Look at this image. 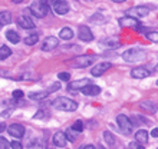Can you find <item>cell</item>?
<instances>
[{"label":"cell","mask_w":158,"mask_h":149,"mask_svg":"<svg viewBox=\"0 0 158 149\" xmlns=\"http://www.w3.org/2000/svg\"><path fill=\"white\" fill-rule=\"evenodd\" d=\"M52 106L55 109H59V111H63V112H73L78 109V103H76L75 100L69 99V98H65V96L56 98L52 102Z\"/></svg>","instance_id":"obj_1"},{"label":"cell","mask_w":158,"mask_h":149,"mask_svg":"<svg viewBox=\"0 0 158 149\" xmlns=\"http://www.w3.org/2000/svg\"><path fill=\"white\" fill-rule=\"evenodd\" d=\"M147 58V50L139 49V47H132V49H128L127 52H124L122 54V59L128 63H135V62H141Z\"/></svg>","instance_id":"obj_2"},{"label":"cell","mask_w":158,"mask_h":149,"mask_svg":"<svg viewBox=\"0 0 158 149\" xmlns=\"http://www.w3.org/2000/svg\"><path fill=\"white\" fill-rule=\"evenodd\" d=\"M49 12V6H46V4L40 3L39 0H36L35 3L30 4L29 7V13H32L35 17H38V19H42V17H45Z\"/></svg>","instance_id":"obj_3"},{"label":"cell","mask_w":158,"mask_h":149,"mask_svg":"<svg viewBox=\"0 0 158 149\" xmlns=\"http://www.w3.org/2000/svg\"><path fill=\"white\" fill-rule=\"evenodd\" d=\"M117 122H118V126H119V131L124 135H131L132 133V129H134V125L131 122L128 116L125 115H118L117 116Z\"/></svg>","instance_id":"obj_4"},{"label":"cell","mask_w":158,"mask_h":149,"mask_svg":"<svg viewBox=\"0 0 158 149\" xmlns=\"http://www.w3.org/2000/svg\"><path fill=\"white\" fill-rule=\"evenodd\" d=\"M91 85V80L86 78L83 79H79V80H73V82H69L68 83V91L72 92V93H76L78 91H82L85 86Z\"/></svg>","instance_id":"obj_5"},{"label":"cell","mask_w":158,"mask_h":149,"mask_svg":"<svg viewBox=\"0 0 158 149\" xmlns=\"http://www.w3.org/2000/svg\"><path fill=\"white\" fill-rule=\"evenodd\" d=\"M59 46V39L55 36H48L43 39V42H42V46L40 49L43 50V52H50V50L56 49Z\"/></svg>","instance_id":"obj_6"},{"label":"cell","mask_w":158,"mask_h":149,"mask_svg":"<svg viewBox=\"0 0 158 149\" xmlns=\"http://www.w3.org/2000/svg\"><path fill=\"white\" fill-rule=\"evenodd\" d=\"M50 7L53 10L56 14H66L69 12V4L66 2H63V0H53V3L50 4Z\"/></svg>","instance_id":"obj_7"},{"label":"cell","mask_w":158,"mask_h":149,"mask_svg":"<svg viewBox=\"0 0 158 149\" xmlns=\"http://www.w3.org/2000/svg\"><path fill=\"white\" fill-rule=\"evenodd\" d=\"M94 60H95L94 56H78V58H75L71 63L75 67H88L89 65L94 63Z\"/></svg>","instance_id":"obj_8"},{"label":"cell","mask_w":158,"mask_h":149,"mask_svg":"<svg viewBox=\"0 0 158 149\" xmlns=\"http://www.w3.org/2000/svg\"><path fill=\"white\" fill-rule=\"evenodd\" d=\"M7 132L13 138H22L25 135V126L20 123H12V125H9Z\"/></svg>","instance_id":"obj_9"},{"label":"cell","mask_w":158,"mask_h":149,"mask_svg":"<svg viewBox=\"0 0 158 149\" xmlns=\"http://www.w3.org/2000/svg\"><path fill=\"white\" fill-rule=\"evenodd\" d=\"M79 39L82 42H92L94 40V34H92V30L89 29V26H79V33H78Z\"/></svg>","instance_id":"obj_10"},{"label":"cell","mask_w":158,"mask_h":149,"mask_svg":"<svg viewBox=\"0 0 158 149\" xmlns=\"http://www.w3.org/2000/svg\"><path fill=\"white\" fill-rule=\"evenodd\" d=\"M111 67H112V63L111 62H102L99 65H96L94 69H91V74L92 76H101V74H104Z\"/></svg>","instance_id":"obj_11"},{"label":"cell","mask_w":158,"mask_h":149,"mask_svg":"<svg viewBox=\"0 0 158 149\" xmlns=\"http://www.w3.org/2000/svg\"><path fill=\"white\" fill-rule=\"evenodd\" d=\"M119 25L122 26V27H139V22L135 19V17L132 16H125V17H121L119 20Z\"/></svg>","instance_id":"obj_12"},{"label":"cell","mask_w":158,"mask_h":149,"mask_svg":"<svg viewBox=\"0 0 158 149\" xmlns=\"http://www.w3.org/2000/svg\"><path fill=\"white\" fill-rule=\"evenodd\" d=\"M53 145L55 146H58V148H65L66 146V135H65V132H56L53 135Z\"/></svg>","instance_id":"obj_13"},{"label":"cell","mask_w":158,"mask_h":149,"mask_svg":"<svg viewBox=\"0 0 158 149\" xmlns=\"http://www.w3.org/2000/svg\"><path fill=\"white\" fill-rule=\"evenodd\" d=\"M131 14H132V17H145L148 16V13H150V10H148V7H145V6H135V7L129 9L128 10Z\"/></svg>","instance_id":"obj_14"},{"label":"cell","mask_w":158,"mask_h":149,"mask_svg":"<svg viewBox=\"0 0 158 149\" xmlns=\"http://www.w3.org/2000/svg\"><path fill=\"white\" fill-rule=\"evenodd\" d=\"M17 25L20 26L22 29H26V30L33 29V27H35L33 20H32L29 16H20L19 19H17Z\"/></svg>","instance_id":"obj_15"},{"label":"cell","mask_w":158,"mask_h":149,"mask_svg":"<svg viewBox=\"0 0 158 149\" xmlns=\"http://www.w3.org/2000/svg\"><path fill=\"white\" fill-rule=\"evenodd\" d=\"M131 76L135 79H145L150 76V70H147L145 67H135L131 70Z\"/></svg>","instance_id":"obj_16"},{"label":"cell","mask_w":158,"mask_h":149,"mask_svg":"<svg viewBox=\"0 0 158 149\" xmlns=\"http://www.w3.org/2000/svg\"><path fill=\"white\" fill-rule=\"evenodd\" d=\"M82 93H83V95H86V96H96V95H99V93H101V87L91 83V85H88V86L83 87Z\"/></svg>","instance_id":"obj_17"},{"label":"cell","mask_w":158,"mask_h":149,"mask_svg":"<svg viewBox=\"0 0 158 149\" xmlns=\"http://www.w3.org/2000/svg\"><path fill=\"white\" fill-rule=\"evenodd\" d=\"M148 132H147L145 129H139V131H137L135 132V141L139 143V145H144V143H147L148 142Z\"/></svg>","instance_id":"obj_18"},{"label":"cell","mask_w":158,"mask_h":149,"mask_svg":"<svg viewBox=\"0 0 158 149\" xmlns=\"http://www.w3.org/2000/svg\"><path fill=\"white\" fill-rule=\"evenodd\" d=\"M50 93L48 91H39V92H30L29 98L32 100H43L45 98H48Z\"/></svg>","instance_id":"obj_19"},{"label":"cell","mask_w":158,"mask_h":149,"mask_svg":"<svg viewBox=\"0 0 158 149\" xmlns=\"http://www.w3.org/2000/svg\"><path fill=\"white\" fill-rule=\"evenodd\" d=\"M6 39H7L10 43H19L20 42V34L17 33L16 30H9V32H6Z\"/></svg>","instance_id":"obj_20"},{"label":"cell","mask_w":158,"mask_h":149,"mask_svg":"<svg viewBox=\"0 0 158 149\" xmlns=\"http://www.w3.org/2000/svg\"><path fill=\"white\" fill-rule=\"evenodd\" d=\"M101 45L105 46V47H108V49H117V47L121 46V43L117 39H105V40L101 42Z\"/></svg>","instance_id":"obj_21"},{"label":"cell","mask_w":158,"mask_h":149,"mask_svg":"<svg viewBox=\"0 0 158 149\" xmlns=\"http://www.w3.org/2000/svg\"><path fill=\"white\" fill-rule=\"evenodd\" d=\"M59 37L63 39V40H71L73 37V30L71 27H63L60 32H59Z\"/></svg>","instance_id":"obj_22"},{"label":"cell","mask_w":158,"mask_h":149,"mask_svg":"<svg viewBox=\"0 0 158 149\" xmlns=\"http://www.w3.org/2000/svg\"><path fill=\"white\" fill-rule=\"evenodd\" d=\"M10 22H12V14H10V12H7V10L0 12V25L6 26V25H9Z\"/></svg>","instance_id":"obj_23"},{"label":"cell","mask_w":158,"mask_h":149,"mask_svg":"<svg viewBox=\"0 0 158 149\" xmlns=\"http://www.w3.org/2000/svg\"><path fill=\"white\" fill-rule=\"evenodd\" d=\"M29 149H46V143L42 139H35L29 143Z\"/></svg>","instance_id":"obj_24"},{"label":"cell","mask_w":158,"mask_h":149,"mask_svg":"<svg viewBox=\"0 0 158 149\" xmlns=\"http://www.w3.org/2000/svg\"><path fill=\"white\" fill-rule=\"evenodd\" d=\"M104 139L109 146H112V145L117 143V139H115V136H114V133H111L109 131H105L104 132Z\"/></svg>","instance_id":"obj_25"},{"label":"cell","mask_w":158,"mask_h":149,"mask_svg":"<svg viewBox=\"0 0 158 149\" xmlns=\"http://www.w3.org/2000/svg\"><path fill=\"white\" fill-rule=\"evenodd\" d=\"M10 54H12V49L9 46H0V60L7 59Z\"/></svg>","instance_id":"obj_26"},{"label":"cell","mask_w":158,"mask_h":149,"mask_svg":"<svg viewBox=\"0 0 158 149\" xmlns=\"http://www.w3.org/2000/svg\"><path fill=\"white\" fill-rule=\"evenodd\" d=\"M141 108L145 109V111H148L150 113H154V112L157 111V106H155V103H152V102H150V100L142 102V103H141Z\"/></svg>","instance_id":"obj_27"},{"label":"cell","mask_w":158,"mask_h":149,"mask_svg":"<svg viewBox=\"0 0 158 149\" xmlns=\"http://www.w3.org/2000/svg\"><path fill=\"white\" fill-rule=\"evenodd\" d=\"M65 135H66V139L69 142H75L76 138H78V132H76V131H73L72 128H68L66 132H65Z\"/></svg>","instance_id":"obj_28"},{"label":"cell","mask_w":158,"mask_h":149,"mask_svg":"<svg viewBox=\"0 0 158 149\" xmlns=\"http://www.w3.org/2000/svg\"><path fill=\"white\" fill-rule=\"evenodd\" d=\"M38 40H39L38 34H30V36H27L25 39V43L27 46H32V45H35V43H38Z\"/></svg>","instance_id":"obj_29"},{"label":"cell","mask_w":158,"mask_h":149,"mask_svg":"<svg viewBox=\"0 0 158 149\" xmlns=\"http://www.w3.org/2000/svg\"><path fill=\"white\" fill-rule=\"evenodd\" d=\"M145 37L150 42L158 43V32H145Z\"/></svg>","instance_id":"obj_30"},{"label":"cell","mask_w":158,"mask_h":149,"mask_svg":"<svg viewBox=\"0 0 158 149\" xmlns=\"http://www.w3.org/2000/svg\"><path fill=\"white\" fill-rule=\"evenodd\" d=\"M72 129H73V131H76V132H82L83 131V122L82 120H75V122H73V125H72L71 126Z\"/></svg>","instance_id":"obj_31"},{"label":"cell","mask_w":158,"mask_h":149,"mask_svg":"<svg viewBox=\"0 0 158 149\" xmlns=\"http://www.w3.org/2000/svg\"><path fill=\"white\" fill-rule=\"evenodd\" d=\"M96 20H98V25H99V23H104V22H105V17L102 16L101 13H96L95 16H92L91 19H89V22H91V23H95Z\"/></svg>","instance_id":"obj_32"},{"label":"cell","mask_w":158,"mask_h":149,"mask_svg":"<svg viewBox=\"0 0 158 149\" xmlns=\"http://www.w3.org/2000/svg\"><path fill=\"white\" fill-rule=\"evenodd\" d=\"M46 115H48V112H46V111H42V109H40V111L36 112V115H35L33 118H35V119H46V118H48Z\"/></svg>","instance_id":"obj_33"},{"label":"cell","mask_w":158,"mask_h":149,"mask_svg":"<svg viewBox=\"0 0 158 149\" xmlns=\"http://www.w3.org/2000/svg\"><path fill=\"white\" fill-rule=\"evenodd\" d=\"M58 79L59 80H65V82H66V80L71 79V73H68V72H60V73L58 74Z\"/></svg>","instance_id":"obj_34"},{"label":"cell","mask_w":158,"mask_h":149,"mask_svg":"<svg viewBox=\"0 0 158 149\" xmlns=\"http://www.w3.org/2000/svg\"><path fill=\"white\" fill-rule=\"evenodd\" d=\"M59 89H60V83H59V82H55V83H52V85L48 87V92H49V93H52V92L59 91Z\"/></svg>","instance_id":"obj_35"},{"label":"cell","mask_w":158,"mask_h":149,"mask_svg":"<svg viewBox=\"0 0 158 149\" xmlns=\"http://www.w3.org/2000/svg\"><path fill=\"white\" fill-rule=\"evenodd\" d=\"M9 146H10V143H9L7 139L0 136V149H9Z\"/></svg>","instance_id":"obj_36"},{"label":"cell","mask_w":158,"mask_h":149,"mask_svg":"<svg viewBox=\"0 0 158 149\" xmlns=\"http://www.w3.org/2000/svg\"><path fill=\"white\" fill-rule=\"evenodd\" d=\"M23 98V91H20V89H16V91L13 92V99H22Z\"/></svg>","instance_id":"obj_37"},{"label":"cell","mask_w":158,"mask_h":149,"mask_svg":"<svg viewBox=\"0 0 158 149\" xmlns=\"http://www.w3.org/2000/svg\"><path fill=\"white\" fill-rule=\"evenodd\" d=\"M10 148H12V149H23V146H22L20 142L13 141V142H10Z\"/></svg>","instance_id":"obj_38"},{"label":"cell","mask_w":158,"mask_h":149,"mask_svg":"<svg viewBox=\"0 0 158 149\" xmlns=\"http://www.w3.org/2000/svg\"><path fill=\"white\" fill-rule=\"evenodd\" d=\"M13 112V109H9V111H4V112H2V116L3 118H7V116H10V113Z\"/></svg>","instance_id":"obj_39"},{"label":"cell","mask_w":158,"mask_h":149,"mask_svg":"<svg viewBox=\"0 0 158 149\" xmlns=\"http://www.w3.org/2000/svg\"><path fill=\"white\" fill-rule=\"evenodd\" d=\"M40 3H43V4H46V6H49V4H52L53 3V0H39Z\"/></svg>","instance_id":"obj_40"},{"label":"cell","mask_w":158,"mask_h":149,"mask_svg":"<svg viewBox=\"0 0 158 149\" xmlns=\"http://www.w3.org/2000/svg\"><path fill=\"white\" fill-rule=\"evenodd\" d=\"M151 135L154 138H158V128H154L152 129V132H151Z\"/></svg>","instance_id":"obj_41"},{"label":"cell","mask_w":158,"mask_h":149,"mask_svg":"<svg viewBox=\"0 0 158 149\" xmlns=\"http://www.w3.org/2000/svg\"><path fill=\"white\" fill-rule=\"evenodd\" d=\"M6 129H7V128H6V125L0 123V132H3V131H6Z\"/></svg>","instance_id":"obj_42"},{"label":"cell","mask_w":158,"mask_h":149,"mask_svg":"<svg viewBox=\"0 0 158 149\" xmlns=\"http://www.w3.org/2000/svg\"><path fill=\"white\" fill-rule=\"evenodd\" d=\"M83 149H96V148L94 145H85L83 146Z\"/></svg>","instance_id":"obj_43"},{"label":"cell","mask_w":158,"mask_h":149,"mask_svg":"<svg viewBox=\"0 0 158 149\" xmlns=\"http://www.w3.org/2000/svg\"><path fill=\"white\" fill-rule=\"evenodd\" d=\"M114 3H124V2H127V0H112Z\"/></svg>","instance_id":"obj_44"},{"label":"cell","mask_w":158,"mask_h":149,"mask_svg":"<svg viewBox=\"0 0 158 149\" xmlns=\"http://www.w3.org/2000/svg\"><path fill=\"white\" fill-rule=\"evenodd\" d=\"M13 3H16V4H19V3H22V2H23V0H12Z\"/></svg>","instance_id":"obj_45"},{"label":"cell","mask_w":158,"mask_h":149,"mask_svg":"<svg viewBox=\"0 0 158 149\" xmlns=\"http://www.w3.org/2000/svg\"><path fill=\"white\" fill-rule=\"evenodd\" d=\"M137 149H145V148H144L142 145H138V148H137Z\"/></svg>","instance_id":"obj_46"},{"label":"cell","mask_w":158,"mask_h":149,"mask_svg":"<svg viewBox=\"0 0 158 149\" xmlns=\"http://www.w3.org/2000/svg\"><path fill=\"white\" fill-rule=\"evenodd\" d=\"M96 149H105V148H104V146H102V145H99V146H98V148H96Z\"/></svg>","instance_id":"obj_47"},{"label":"cell","mask_w":158,"mask_h":149,"mask_svg":"<svg viewBox=\"0 0 158 149\" xmlns=\"http://www.w3.org/2000/svg\"><path fill=\"white\" fill-rule=\"evenodd\" d=\"M155 70H157V72H158V65H157V66H155Z\"/></svg>","instance_id":"obj_48"},{"label":"cell","mask_w":158,"mask_h":149,"mask_svg":"<svg viewBox=\"0 0 158 149\" xmlns=\"http://www.w3.org/2000/svg\"><path fill=\"white\" fill-rule=\"evenodd\" d=\"M79 149H83V146H81V148H79Z\"/></svg>","instance_id":"obj_49"},{"label":"cell","mask_w":158,"mask_h":149,"mask_svg":"<svg viewBox=\"0 0 158 149\" xmlns=\"http://www.w3.org/2000/svg\"><path fill=\"white\" fill-rule=\"evenodd\" d=\"M157 86H158V80H157Z\"/></svg>","instance_id":"obj_50"}]
</instances>
